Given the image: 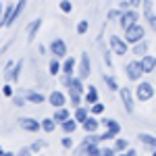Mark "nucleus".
I'll return each instance as SVG.
<instances>
[{"instance_id": "f257e3e1", "label": "nucleus", "mask_w": 156, "mask_h": 156, "mask_svg": "<svg viewBox=\"0 0 156 156\" xmlns=\"http://www.w3.org/2000/svg\"><path fill=\"white\" fill-rule=\"evenodd\" d=\"M144 36H146V29L140 23H133L131 27H127V29H125V36H123V37H125L129 44H137V42H142V40H144Z\"/></svg>"}, {"instance_id": "f03ea898", "label": "nucleus", "mask_w": 156, "mask_h": 156, "mask_svg": "<svg viewBox=\"0 0 156 156\" xmlns=\"http://www.w3.org/2000/svg\"><path fill=\"white\" fill-rule=\"evenodd\" d=\"M135 98L137 102H148L154 98V85L150 81H140L137 83V90H135Z\"/></svg>"}, {"instance_id": "7ed1b4c3", "label": "nucleus", "mask_w": 156, "mask_h": 156, "mask_svg": "<svg viewBox=\"0 0 156 156\" xmlns=\"http://www.w3.org/2000/svg\"><path fill=\"white\" fill-rule=\"evenodd\" d=\"M125 73H127V77L131 79V81H140L142 79V75H144V67H142V60H131V62H127V67H125Z\"/></svg>"}, {"instance_id": "20e7f679", "label": "nucleus", "mask_w": 156, "mask_h": 156, "mask_svg": "<svg viewBox=\"0 0 156 156\" xmlns=\"http://www.w3.org/2000/svg\"><path fill=\"white\" fill-rule=\"evenodd\" d=\"M119 94H121V102H123L125 110H127V112H133V110H135V100H137L135 94H133L129 87H121Z\"/></svg>"}, {"instance_id": "39448f33", "label": "nucleus", "mask_w": 156, "mask_h": 156, "mask_svg": "<svg viewBox=\"0 0 156 156\" xmlns=\"http://www.w3.org/2000/svg\"><path fill=\"white\" fill-rule=\"evenodd\" d=\"M129 42L123 37L121 40L119 36H110V50L115 52V54H119V56H123V54H127L129 52V46H127Z\"/></svg>"}, {"instance_id": "423d86ee", "label": "nucleus", "mask_w": 156, "mask_h": 156, "mask_svg": "<svg viewBox=\"0 0 156 156\" xmlns=\"http://www.w3.org/2000/svg\"><path fill=\"white\" fill-rule=\"evenodd\" d=\"M137 19H140V12L135 11V9H129V11H123L121 12V27H123V31H125V29H127V27H131L133 23H137Z\"/></svg>"}, {"instance_id": "0eeeda50", "label": "nucleus", "mask_w": 156, "mask_h": 156, "mask_svg": "<svg viewBox=\"0 0 156 156\" xmlns=\"http://www.w3.org/2000/svg\"><path fill=\"white\" fill-rule=\"evenodd\" d=\"M90 73H92L90 56H87V52H81V56H79V65H77V75H79L81 79H87Z\"/></svg>"}, {"instance_id": "6e6552de", "label": "nucleus", "mask_w": 156, "mask_h": 156, "mask_svg": "<svg viewBox=\"0 0 156 156\" xmlns=\"http://www.w3.org/2000/svg\"><path fill=\"white\" fill-rule=\"evenodd\" d=\"M19 125H21V129H25V131H29V133H36L42 129V121L34 119V117H21Z\"/></svg>"}, {"instance_id": "1a4fd4ad", "label": "nucleus", "mask_w": 156, "mask_h": 156, "mask_svg": "<svg viewBox=\"0 0 156 156\" xmlns=\"http://www.w3.org/2000/svg\"><path fill=\"white\" fill-rule=\"evenodd\" d=\"M50 52H52V56H56V58H65L67 56V44H65V40H52L50 42Z\"/></svg>"}, {"instance_id": "9d476101", "label": "nucleus", "mask_w": 156, "mask_h": 156, "mask_svg": "<svg viewBox=\"0 0 156 156\" xmlns=\"http://www.w3.org/2000/svg\"><path fill=\"white\" fill-rule=\"evenodd\" d=\"M79 154H83V156H102V150L98 148V144L83 140V144L79 146Z\"/></svg>"}, {"instance_id": "9b49d317", "label": "nucleus", "mask_w": 156, "mask_h": 156, "mask_svg": "<svg viewBox=\"0 0 156 156\" xmlns=\"http://www.w3.org/2000/svg\"><path fill=\"white\" fill-rule=\"evenodd\" d=\"M67 100H69V98L65 96L60 90H54V92H52V94L48 96V102H50V104H52L54 108H62L65 104H67Z\"/></svg>"}, {"instance_id": "f8f14e48", "label": "nucleus", "mask_w": 156, "mask_h": 156, "mask_svg": "<svg viewBox=\"0 0 156 156\" xmlns=\"http://www.w3.org/2000/svg\"><path fill=\"white\" fill-rule=\"evenodd\" d=\"M42 23H44L42 19H34L31 23L27 25V42H29V44L36 40V36H37V31H40V27H42Z\"/></svg>"}, {"instance_id": "ddd939ff", "label": "nucleus", "mask_w": 156, "mask_h": 156, "mask_svg": "<svg viewBox=\"0 0 156 156\" xmlns=\"http://www.w3.org/2000/svg\"><path fill=\"white\" fill-rule=\"evenodd\" d=\"M100 123H102V121H98L94 115H90V119L85 121L81 127L85 129V133H96V131H98V127H100Z\"/></svg>"}, {"instance_id": "4468645a", "label": "nucleus", "mask_w": 156, "mask_h": 156, "mask_svg": "<svg viewBox=\"0 0 156 156\" xmlns=\"http://www.w3.org/2000/svg\"><path fill=\"white\" fill-rule=\"evenodd\" d=\"M142 67H144V73H152L156 69V56H150V54H144L142 56Z\"/></svg>"}, {"instance_id": "2eb2a0df", "label": "nucleus", "mask_w": 156, "mask_h": 156, "mask_svg": "<svg viewBox=\"0 0 156 156\" xmlns=\"http://www.w3.org/2000/svg\"><path fill=\"white\" fill-rule=\"evenodd\" d=\"M77 125H79V123H77V119H75V117H71V119L65 121V123H60V129L65 131V135H71V133L77 129Z\"/></svg>"}, {"instance_id": "dca6fc26", "label": "nucleus", "mask_w": 156, "mask_h": 156, "mask_svg": "<svg viewBox=\"0 0 156 156\" xmlns=\"http://www.w3.org/2000/svg\"><path fill=\"white\" fill-rule=\"evenodd\" d=\"M67 90H73V92H83V79L77 75V77H73L71 75V79H69V85H67Z\"/></svg>"}, {"instance_id": "f3484780", "label": "nucleus", "mask_w": 156, "mask_h": 156, "mask_svg": "<svg viewBox=\"0 0 156 156\" xmlns=\"http://www.w3.org/2000/svg\"><path fill=\"white\" fill-rule=\"evenodd\" d=\"M90 115H92V112H90L85 106H79V108H75V115H73V117L77 119V123H79V125H83L85 121L90 119Z\"/></svg>"}, {"instance_id": "a211bd4d", "label": "nucleus", "mask_w": 156, "mask_h": 156, "mask_svg": "<svg viewBox=\"0 0 156 156\" xmlns=\"http://www.w3.org/2000/svg\"><path fill=\"white\" fill-rule=\"evenodd\" d=\"M52 117H54V121H56V123H65L67 119H71V112H69L67 108L62 106V108H56Z\"/></svg>"}, {"instance_id": "6ab92c4d", "label": "nucleus", "mask_w": 156, "mask_h": 156, "mask_svg": "<svg viewBox=\"0 0 156 156\" xmlns=\"http://www.w3.org/2000/svg\"><path fill=\"white\" fill-rule=\"evenodd\" d=\"M137 140L144 146H150V148H156V135H150V133H140Z\"/></svg>"}, {"instance_id": "aec40b11", "label": "nucleus", "mask_w": 156, "mask_h": 156, "mask_svg": "<svg viewBox=\"0 0 156 156\" xmlns=\"http://www.w3.org/2000/svg\"><path fill=\"white\" fill-rule=\"evenodd\" d=\"M85 102L92 106V104H96L98 102V92L94 85H87V92H85Z\"/></svg>"}, {"instance_id": "412c9836", "label": "nucleus", "mask_w": 156, "mask_h": 156, "mask_svg": "<svg viewBox=\"0 0 156 156\" xmlns=\"http://www.w3.org/2000/svg\"><path fill=\"white\" fill-rule=\"evenodd\" d=\"M102 125H104L106 129H110L112 133H117V135L121 133V123H117L115 119H102Z\"/></svg>"}, {"instance_id": "4be33fe9", "label": "nucleus", "mask_w": 156, "mask_h": 156, "mask_svg": "<svg viewBox=\"0 0 156 156\" xmlns=\"http://www.w3.org/2000/svg\"><path fill=\"white\" fill-rule=\"evenodd\" d=\"M60 71H62V65L58 62L56 56H52V60L48 62V73H50V75H58Z\"/></svg>"}, {"instance_id": "5701e85b", "label": "nucleus", "mask_w": 156, "mask_h": 156, "mask_svg": "<svg viewBox=\"0 0 156 156\" xmlns=\"http://www.w3.org/2000/svg\"><path fill=\"white\" fill-rule=\"evenodd\" d=\"M146 50H148V42H146V40H142V42L133 44V50H131V52L135 54V56H144Z\"/></svg>"}, {"instance_id": "b1692460", "label": "nucleus", "mask_w": 156, "mask_h": 156, "mask_svg": "<svg viewBox=\"0 0 156 156\" xmlns=\"http://www.w3.org/2000/svg\"><path fill=\"white\" fill-rule=\"evenodd\" d=\"M25 98H27V102H34V104H42V102L46 100L44 94H40V92H27Z\"/></svg>"}, {"instance_id": "393cba45", "label": "nucleus", "mask_w": 156, "mask_h": 156, "mask_svg": "<svg viewBox=\"0 0 156 156\" xmlns=\"http://www.w3.org/2000/svg\"><path fill=\"white\" fill-rule=\"evenodd\" d=\"M42 129L46 133H52L54 129H56V121H54V117H48V119H42Z\"/></svg>"}, {"instance_id": "a878e982", "label": "nucleus", "mask_w": 156, "mask_h": 156, "mask_svg": "<svg viewBox=\"0 0 156 156\" xmlns=\"http://www.w3.org/2000/svg\"><path fill=\"white\" fill-rule=\"evenodd\" d=\"M25 6H27V0H19V2L15 4V11H12V23L21 17V12L25 11Z\"/></svg>"}, {"instance_id": "bb28decb", "label": "nucleus", "mask_w": 156, "mask_h": 156, "mask_svg": "<svg viewBox=\"0 0 156 156\" xmlns=\"http://www.w3.org/2000/svg\"><path fill=\"white\" fill-rule=\"evenodd\" d=\"M73 71H75V58H65V62H62V75H73Z\"/></svg>"}, {"instance_id": "cd10ccee", "label": "nucleus", "mask_w": 156, "mask_h": 156, "mask_svg": "<svg viewBox=\"0 0 156 156\" xmlns=\"http://www.w3.org/2000/svg\"><path fill=\"white\" fill-rule=\"evenodd\" d=\"M21 69H23V60H17L15 67H12V71H11V81H19V77H21Z\"/></svg>"}, {"instance_id": "c85d7f7f", "label": "nucleus", "mask_w": 156, "mask_h": 156, "mask_svg": "<svg viewBox=\"0 0 156 156\" xmlns=\"http://www.w3.org/2000/svg\"><path fill=\"white\" fill-rule=\"evenodd\" d=\"M69 102H71L73 108H79V106H81V94H79V92L69 90Z\"/></svg>"}, {"instance_id": "c756f323", "label": "nucleus", "mask_w": 156, "mask_h": 156, "mask_svg": "<svg viewBox=\"0 0 156 156\" xmlns=\"http://www.w3.org/2000/svg\"><path fill=\"white\" fill-rule=\"evenodd\" d=\"M102 79H104V83L108 85V90H112V92H119V83H117V79H115L112 75H104V73H102Z\"/></svg>"}, {"instance_id": "7c9ffc66", "label": "nucleus", "mask_w": 156, "mask_h": 156, "mask_svg": "<svg viewBox=\"0 0 156 156\" xmlns=\"http://www.w3.org/2000/svg\"><path fill=\"white\" fill-rule=\"evenodd\" d=\"M115 150H117V152H127V150H129V142L123 140V137H117V140H115Z\"/></svg>"}, {"instance_id": "2f4dec72", "label": "nucleus", "mask_w": 156, "mask_h": 156, "mask_svg": "<svg viewBox=\"0 0 156 156\" xmlns=\"http://www.w3.org/2000/svg\"><path fill=\"white\" fill-rule=\"evenodd\" d=\"M58 9H60V12H65V15H71L73 2H71V0H60V2H58Z\"/></svg>"}, {"instance_id": "473e14b6", "label": "nucleus", "mask_w": 156, "mask_h": 156, "mask_svg": "<svg viewBox=\"0 0 156 156\" xmlns=\"http://www.w3.org/2000/svg\"><path fill=\"white\" fill-rule=\"evenodd\" d=\"M87 29H90V23H87L85 19H81V21L77 23V34H79V36H85V34H87Z\"/></svg>"}, {"instance_id": "72a5a7b5", "label": "nucleus", "mask_w": 156, "mask_h": 156, "mask_svg": "<svg viewBox=\"0 0 156 156\" xmlns=\"http://www.w3.org/2000/svg\"><path fill=\"white\" fill-rule=\"evenodd\" d=\"M90 112H92L94 117L102 115V112H104V104H102V102H96V104H92V106H90Z\"/></svg>"}, {"instance_id": "f704fd0d", "label": "nucleus", "mask_w": 156, "mask_h": 156, "mask_svg": "<svg viewBox=\"0 0 156 156\" xmlns=\"http://www.w3.org/2000/svg\"><path fill=\"white\" fill-rule=\"evenodd\" d=\"M152 2H154V0H144V2H142V6H144V15H146V19H148V17L152 15Z\"/></svg>"}, {"instance_id": "c9c22d12", "label": "nucleus", "mask_w": 156, "mask_h": 156, "mask_svg": "<svg viewBox=\"0 0 156 156\" xmlns=\"http://www.w3.org/2000/svg\"><path fill=\"white\" fill-rule=\"evenodd\" d=\"M121 9H112V11H108V15H106V19L108 21H115V19H121Z\"/></svg>"}, {"instance_id": "e433bc0d", "label": "nucleus", "mask_w": 156, "mask_h": 156, "mask_svg": "<svg viewBox=\"0 0 156 156\" xmlns=\"http://www.w3.org/2000/svg\"><path fill=\"white\" fill-rule=\"evenodd\" d=\"M98 137H100V142H104V140H117V133H112L110 129H104V133L98 135Z\"/></svg>"}, {"instance_id": "4c0bfd02", "label": "nucleus", "mask_w": 156, "mask_h": 156, "mask_svg": "<svg viewBox=\"0 0 156 156\" xmlns=\"http://www.w3.org/2000/svg\"><path fill=\"white\" fill-rule=\"evenodd\" d=\"M29 148H31V152H40V150H44V148H46V142H44V140H40V142H34V144L29 146Z\"/></svg>"}, {"instance_id": "58836bf2", "label": "nucleus", "mask_w": 156, "mask_h": 156, "mask_svg": "<svg viewBox=\"0 0 156 156\" xmlns=\"http://www.w3.org/2000/svg\"><path fill=\"white\" fill-rule=\"evenodd\" d=\"M11 100H12L15 106H25V104H27V98H23V96H12Z\"/></svg>"}, {"instance_id": "ea45409f", "label": "nucleus", "mask_w": 156, "mask_h": 156, "mask_svg": "<svg viewBox=\"0 0 156 156\" xmlns=\"http://www.w3.org/2000/svg\"><path fill=\"white\" fill-rule=\"evenodd\" d=\"M60 144H62V148H65V150H71V146H73V140L69 137V135H65V137L60 140Z\"/></svg>"}, {"instance_id": "a19ab883", "label": "nucleus", "mask_w": 156, "mask_h": 156, "mask_svg": "<svg viewBox=\"0 0 156 156\" xmlns=\"http://www.w3.org/2000/svg\"><path fill=\"white\" fill-rule=\"evenodd\" d=\"M2 94L6 98H12L15 94H12V85H9V83H4V87H2Z\"/></svg>"}, {"instance_id": "79ce46f5", "label": "nucleus", "mask_w": 156, "mask_h": 156, "mask_svg": "<svg viewBox=\"0 0 156 156\" xmlns=\"http://www.w3.org/2000/svg\"><path fill=\"white\" fill-rule=\"evenodd\" d=\"M119 152L115 148H102V156H117Z\"/></svg>"}, {"instance_id": "37998d69", "label": "nucleus", "mask_w": 156, "mask_h": 156, "mask_svg": "<svg viewBox=\"0 0 156 156\" xmlns=\"http://www.w3.org/2000/svg\"><path fill=\"white\" fill-rule=\"evenodd\" d=\"M102 56H104V62H106L108 67H112V58H110V52H108V50L102 52Z\"/></svg>"}, {"instance_id": "c03bdc74", "label": "nucleus", "mask_w": 156, "mask_h": 156, "mask_svg": "<svg viewBox=\"0 0 156 156\" xmlns=\"http://www.w3.org/2000/svg\"><path fill=\"white\" fill-rule=\"evenodd\" d=\"M148 25H150V29L156 31V15H150V17H148Z\"/></svg>"}, {"instance_id": "a18cd8bd", "label": "nucleus", "mask_w": 156, "mask_h": 156, "mask_svg": "<svg viewBox=\"0 0 156 156\" xmlns=\"http://www.w3.org/2000/svg\"><path fill=\"white\" fill-rule=\"evenodd\" d=\"M117 156H137V150H131V148H129L127 152H119Z\"/></svg>"}, {"instance_id": "49530a36", "label": "nucleus", "mask_w": 156, "mask_h": 156, "mask_svg": "<svg viewBox=\"0 0 156 156\" xmlns=\"http://www.w3.org/2000/svg\"><path fill=\"white\" fill-rule=\"evenodd\" d=\"M142 2H144V0H129V4H131L133 9H135V6H140V4H142Z\"/></svg>"}, {"instance_id": "de8ad7c7", "label": "nucleus", "mask_w": 156, "mask_h": 156, "mask_svg": "<svg viewBox=\"0 0 156 156\" xmlns=\"http://www.w3.org/2000/svg\"><path fill=\"white\" fill-rule=\"evenodd\" d=\"M2 23H4V11H2V4H0V27H2Z\"/></svg>"}, {"instance_id": "09e8293b", "label": "nucleus", "mask_w": 156, "mask_h": 156, "mask_svg": "<svg viewBox=\"0 0 156 156\" xmlns=\"http://www.w3.org/2000/svg\"><path fill=\"white\" fill-rule=\"evenodd\" d=\"M2 156H15V154H11V152H4V154H2Z\"/></svg>"}, {"instance_id": "8fccbe9b", "label": "nucleus", "mask_w": 156, "mask_h": 156, "mask_svg": "<svg viewBox=\"0 0 156 156\" xmlns=\"http://www.w3.org/2000/svg\"><path fill=\"white\" fill-rule=\"evenodd\" d=\"M152 156H156V148H152Z\"/></svg>"}, {"instance_id": "3c124183", "label": "nucleus", "mask_w": 156, "mask_h": 156, "mask_svg": "<svg viewBox=\"0 0 156 156\" xmlns=\"http://www.w3.org/2000/svg\"><path fill=\"white\" fill-rule=\"evenodd\" d=\"M2 154H4V150H2V148H0V156H2Z\"/></svg>"}, {"instance_id": "603ef678", "label": "nucleus", "mask_w": 156, "mask_h": 156, "mask_svg": "<svg viewBox=\"0 0 156 156\" xmlns=\"http://www.w3.org/2000/svg\"><path fill=\"white\" fill-rule=\"evenodd\" d=\"M15 156H19V154H15Z\"/></svg>"}]
</instances>
